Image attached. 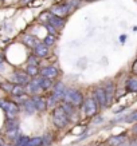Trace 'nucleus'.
<instances>
[{
    "label": "nucleus",
    "instance_id": "obj_23",
    "mask_svg": "<svg viewBox=\"0 0 137 146\" xmlns=\"http://www.w3.org/2000/svg\"><path fill=\"white\" fill-rule=\"evenodd\" d=\"M28 141H30V137L20 134V135L16 138V141H15V146H27L28 145Z\"/></svg>",
    "mask_w": 137,
    "mask_h": 146
},
{
    "label": "nucleus",
    "instance_id": "obj_19",
    "mask_svg": "<svg viewBox=\"0 0 137 146\" xmlns=\"http://www.w3.org/2000/svg\"><path fill=\"white\" fill-rule=\"evenodd\" d=\"M26 72L28 74V76H32V78H35V76L39 75L40 70H39V67H38V64H28V66H27Z\"/></svg>",
    "mask_w": 137,
    "mask_h": 146
},
{
    "label": "nucleus",
    "instance_id": "obj_22",
    "mask_svg": "<svg viewBox=\"0 0 137 146\" xmlns=\"http://www.w3.org/2000/svg\"><path fill=\"white\" fill-rule=\"evenodd\" d=\"M11 95L13 97H20V95H24V87L22 84H13L12 86V90H11Z\"/></svg>",
    "mask_w": 137,
    "mask_h": 146
},
{
    "label": "nucleus",
    "instance_id": "obj_33",
    "mask_svg": "<svg viewBox=\"0 0 137 146\" xmlns=\"http://www.w3.org/2000/svg\"><path fill=\"white\" fill-rule=\"evenodd\" d=\"M120 39H121V43H124V40L126 39V36H125V35H122V36H121V38H120Z\"/></svg>",
    "mask_w": 137,
    "mask_h": 146
},
{
    "label": "nucleus",
    "instance_id": "obj_15",
    "mask_svg": "<svg viewBox=\"0 0 137 146\" xmlns=\"http://www.w3.org/2000/svg\"><path fill=\"white\" fill-rule=\"evenodd\" d=\"M49 24H51L53 27H55V28H62L63 24H65V20H63V18H61V16H57V15H50L49 18Z\"/></svg>",
    "mask_w": 137,
    "mask_h": 146
},
{
    "label": "nucleus",
    "instance_id": "obj_9",
    "mask_svg": "<svg viewBox=\"0 0 137 146\" xmlns=\"http://www.w3.org/2000/svg\"><path fill=\"white\" fill-rule=\"evenodd\" d=\"M39 80H40V78H36V76L32 80H30V82L27 83V93L32 94V95H36L38 93H40L42 90H40Z\"/></svg>",
    "mask_w": 137,
    "mask_h": 146
},
{
    "label": "nucleus",
    "instance_id": "obj_16",
    "mask_svg": "<svg viewBox=\"0 0 137 146\" xmlns=\"http://www.w3.org/2000/svg\"><path fill=\"white\" fill-rule=\"evenodd\" d=\"M23 110L26 111L27 114H32V113H35L36 109H35V105H34V102H32L31 98H28L26 101L23 102Z\"/></svg>",
    "mask_w": 137,
    "mask_h": 146
},
{
    "label": "nucleus",
    "instance_id": "obj_25",
    "mask_svg": "<svg viewBox=\"0 0 137 146\" xmlns=\"http://www.w3.org/2000/svg\"><path fill=\"white\" fill-rule=\"evenodd\" d=\"M20 135V133H19V129H13V130H9V131H7V138L8 139H11V141H16V138Z\"/></svg>",
    "mask_w": 137,
    "mask_h": 146
},
{
    "label": "nucleus",
    "instance_id": "obj_21",
    "mask_svg": "<svg viewBox=\"0 0 137 146\" xmlns=\"http://www.w3.org/2000/svg\"><path fill=\"white\" fill-rule=\"evenodd\" d=\"M5 129H7V131L13 130V129H19V121L16 118H8L5 122Z\"/></svg>",
    "mask_w": 137,
    "mask_h": 146
},
{
    "label": "nucleus",
    "instance_id": "obj_4",
    "mask_svg": "<svg viewBox=\"0 0 137 146\" xmlns=\"http://www.w3.org/2000/svg\"><path fill=\"white\" fill-rule=\"evenodd\" d=\"M82 110H84V115H85V117L90 118V117H94V115L98 113L100 106H98L97 101H96L93 97H92V98H86V99L84 101V105H82Z\"/></svg>",
    "mask_w": 137,
    "mask_h": 146
},
{
    "label": "nucleus",
    "instance_id": "obj_8",
    "mask_svg": "<svg viewBox=\"0 0 137 146\" xmlns=\"http://www.w3.org/2000/svg\"><path fill=\"white\" fill-rule=\"evenodd\" d=\"M40 75L43 76V78H49V79L53 80L54 78H57V76L59 75V71H58L57 67L47 66V67H43V68L40 70Z\"/></svg>",
    "mask_w": 137,
    "mask_h": 146
},
{
    "label": "nucleus",
    "instance_id": "obj_28",
    "mask_svg": "<svg viewBox=\"0 0 137 146\" xmlns=\"http://www.w3.org/2000/svg\"><path fill=\"white\" fill-rule=\"evenodd\" d=\"M57 99H55V98L53 97V95H51V97L49 98V99H47V101H46V103H47V107H54L55 106V105H57Z\"/></svg>",
    "mask_w": 137,
    "mask_h": 146
},
{
    "label": "nucleus",
    "instance_id": "obj_36",
    "mask_svg": "<svg viewBox=\"0 0 137 146\" xmlns=\"http://www.w3.org/2000/svg\"><path fill=\"white\" fill-rule=\"evenodd\" d=\"M3 145H4V142H3V139L0 138V146H3Z\"/></svg>",
    "mask_w": 137,
    "mask_h": 146
},
{
    "label": "nucleus",
    "instance_id": "obj_14",
    "mask_svg": "<svg viewBox=\"0 0 137 146\" xmlns=\"http://www.w3.org/2000/svg\"><path fill=\"white\" fill-rule=\"evenodd\" d=\"M105 89V93H106V99H108V105H110L113 99H114V94H116V87H114V83L113 82H109L106 83V87Z\"/></svg>",
    "mask_w": 137,
    "mask_h": 146
},
{
    "label": "nucleus",
    "instance_id": "obj_32",
    "mask_svg": "<svg viewBox=\"0 0 137 146\" xmlns=\"http://www.w3.org/2000/svg\"><path fill=\"white\" fill-rule=\"evenodd\" d=\"M129 146H137V138H132L129 142Z\"/></svg>",
    "mask_w": 137,
    "mask_h": 146
},
{
    "label": "nucleus",
    "instance_id": "obj_35",
    "mask_svg": "<svg viewBox=\"0 0 137 146\" xmlns=\"http://www.w3.org/2000/svg\"><path fill=\"white\" fill-rule=\"evenodd\" d=\"M133 131H134V133H136V134H137V123H136V125H134V127H133Z\"/></svg>",
    "mask_w": 137,
    "mask_h": 146
},
{
    "label": "nucleus",
    "instance_id": "obj_13",
    "mask_svg": "<svg viewBox=\"0 0 137 146\" xmlns=\"http://www.w3.org/2000/svg\"><path fill=\"white\" fill-rule=\"evenodd\" d=\"M32 102L35 105L36 111H44L47 109V103H46V99L43 97H39V95H32Z\"/></svg>",
    "mask_w": 137,
    "mask_h": 146
},
{
    "label": "nucleus",
    "instance_id": "obj_27",
    "mask_svg": "<svg viewBox=\"0 0 137 146\" xmlns=\"http://www.w3.org/2000/svg\"><path fill=\"white\" fill-rule=\"evenodd\" d=\"M54 42H55V36H54V35H50V34H49V35L44 38V42H43V43L47 46V47H49V46H53L54 44Z\"/></svg>",
    "mask_w": 137,
    "mask_h": 146
},
{
    "label": "nucleus",
    "instance_id": "obj_11",
    "mask_svg": "<svg viewBox=\"0 0 137 146\" xmlns=\"http://www.w3.org/2000/svg\"><path fill=\"white\" fill-rule=\"evenodd\" d=\"M65 91H66V89H65V84L61 83V82H58L57 84H54V89H53V95L57 101H62L63 99V95H65Z\"/></svg>",
    "mask_w": 137,
    "mask_h": 146
},
{
    "label": "nucleus",
    "instance_id": "obj_29",
    "mask_svg": "<svg viewBox=\"0 0 137 146\" xmlns=\"http://www.w3.org/2000/svg\"><path fill=\"white\" fill-rule=\"evenodd\" d=\"M46 28L49 30L50 35H57V28H55V27H53L51 24H46Z\"/></svg>",
    "mask_w": 137,
    "mask_h": 146
},
{
    "label": "nucleus",
    "instance_id": "obj_6",
    "mask_svg": "<svg viewBox=\"0 0 137 146\" xmlns=\"http://www.w3.org/2000/svg\"><path fill=\"white\" fill-rule=\"evenodd\" d=\"M12 82L16 84H22V86H24V84H27L28 82H30V76H28V74L27 72H23V71H15L12 75Z\"/></svg>",
    "mask_w": 137,
    "mask_h": 146
},
{
    "label": "nucleus",
    "instance_id": "obj_37",
    "mask_svg": "<svg viewBox=\"0 0 137 146\" xmlns=\"http://www.w3.org/2000/svg\"><path fill=\"white\" fill-rule=\"evenodd\" d=\"M28 1H31V0H22V3H28Z\"/></svg>",
    "mask_w": 137,
    "mask_h": 146
},
{
    "label": "nucleus",
    "instance_id": "obj_24",
    "mask_svg": "<svg viewBox=\"0 0 137 146\" xmlns=\"http://www.w3.org/2000/svg\"><path fill=\"white\" fill-rule=\"evenodd\" d=\"M27 146H43V137H32Z\"/></svg>",
    "mask_w": 137,
    "mask_h": 146
},
{
    "label": "nucleus",
    "instance_id": "obj_17",
    "mask_svg": "<svg viewBox=\"0 0 137 146\" xmlns=\"http://www.w3.org/2000/svg\"><path fill=\"white\" fill-rule=\"evenodd\" d=\"M125 89L129 93H137V79H134V78L128 79L125 83Z\"/></svg>",
    "mask_w": 137,
    "mask_h": 146
},
{
    "label": "nucleus",
    "instance_id": "obj_10",
    "mask_svg": "<svg viewBox=\"0 0 137 146\" xmlns=\"http://www.w3.org/2000/svg\"><path fill=\"white\" fill-rule=\"evenodd\" d=\"M125 141H126V134L122 133V134H118V135H112V137H109L108 141H106V145L120 146L121 143H125Z\"/></svg>",
    "mask_w": 137,
    "mask_h": 146
},
{
    "label": "nucleus",
    "instance_id": "obj_12",
    "mask_svg": "<svg viewBox=\"0 0 137 146\" xmlns=\"http://www.w3.org/2000/svg\"><path fill=\"white\" fill-rule=\"evenodd\" d=\"M34 55L36 58H46L49 55V47L44 44V43H38L34 47Z\"/></svg>",
    "mask_w": 137,
    "mask_h": 146
},
{
    "label": "nucleus",
    "instance_id": "obj_38",
    "mask_svg": "<svg viewBox=\"0 0 137 146\" xmlns=\"http://www.w3.org/2000/svg\"><path fill=\"white\" fill-rule=\"evenodd\" d=\"M3 146H9V145H3Z\"/></svg>",
    "mask_w": 137,
    "mask_h": 146
},
{
    "label": "nucleus",
    "instance_id": "obj_1",
    "mask_svg": "<svg viewBox=\"0 0 137 146\" xmlns=\"http://www.w3.org/2000/svg\"><path fill=\"white\" fill-rule=\"evenodd\" d=\"M62 101L65 102V103H70V105H73L74 107H82L85 99H84V95H82V93H81L80 90L66 89Z\"/></svg>",
    "mask_w": 137,
    "mask_h": 146
},
{
    "label": "nucleus",
    "instance_id": "obj_2",
    "mask_svg": "<svg viewBox=\"0 0 137 146\" xmlns=\"http://www.w3.org/2000/svg\"><path fill=\"white\" fill-rule=\"evenodd\" d=\"M53 122L58 129H65L70 122V115L62 106H58L53 110Z\"/></svg>",
    "mask_w": 137,
    "mask_h": 146
},
{
    "label": "nucleus",
    "instance_id": "obj_3",
    "mask_svg": "<svg viewBox=\"0 0 137 146\" xmlns=\"http://www.w3.org/2000/svg\"><path fill=\"white\" fill-rule=\"evenodd\" d=\"M0 107L4 110L7 118H16L19 115V106L15 103V102L7 101V99H0Z\"/></svg>",
    "mask_w": 137,
    "mask_h": 146
},
{
    "label": "nucleus",
    "instance_id": "obj_5",
    "mask_svg": "<svg viewBox=\"0 0 137 146\" xmlns=\"http://www.w3.org/2000/svg\"><path fill=\"white\" fill-rule=\"evenodd\" d=\"M94 99L97 101L98 106L101 107V109H105L108 106V99H106V93H105V89L104 87H96L94 89Z\"/></svg>",
    "mask_w": 137,
    "mask_h": 146
},
{
    "label": "nucleus",
    "instance_id": "obj_18",
    "mask_svg": "<svg viewBox=\"0 0 137 146\" xmlns=\"http://www.w3.org/2000/svg\"><path fill=\"white\" fill-rule=\"evenodd\" d=\"M39 84H40V90H42V91H46V90H49V89L53 87V80L49 79V78H43V76H40Z\"/></svg>",
    "mask_w": 137,
    "mask_h": 146
},
{
    "label": "nucleus",
    "instance_id": "obj_34",
    "mask_svg": "<svg viewBox=\"0 0 137 146\" xmlns=\"http://www.w3.org/2000/svg\"><path fill=\"white\" fill-rule=\"evenodd\" d=\"M3 66V56H1V55H0V67Z\"/></svg>",
    "mask_w": 137,
    "mask_h": 146
},
{
    "label": "nucleus",
    "instance_id": "obj_26",
    "mask_svg": "<svg viewBox=\"0 0 137 146\" xmlns=\"http://www.w3.org/2000/svg\"><path fill=\"white\" fill-rule=\"evenodd\" d=\"M124 121H125V122H128V123H133V122H136V123H137V110H134L133 113H130L129 115H125Z\"/></svg>",
    "mask_w": 137,
    "mask_h": 146
},
{
    "label": "nucleus",
    "instance_id": "obj_31",
    "mask_svg": "<svg viewBox=\"0 0 137 146\" xmlns=\"http://www.w3.org/2000/svg\"><path fill=\"white\" fill-rule=\"evenodd\" d=\"M132 72L134 75H137V59L134 60V63L132 64Z\"/></svg>",
    "mask_w": 137,
    "mask_h": 146
},
{
    "label": "nucleus",
    "instance_id": "obj_7",
    "mask_svg": "<svg viewBox=\"0 0 137 146\" xmlns=\"http://www.w3.org/2000/svg\"><path fill=\"white\" fill-rule=\"evenodd\" d=\"M70 11L71 9H70V7H69V4H65V3H62V4H55L53 8H51V13H53V15H57V16H61V18L66 16Z\"/></svg>",
    "mask_w": 137,
    "mask_h": 146
},
{
    "label": "nucleus",
    "instance_id": "obj_30",
    "mask_svg": "<svg viewBox=\"0 0 137 146\" xmlns=\"http://www.w3.org/2000/svg\"><path fill=\"white\" fill-rule=\"evenodd\" d=\"M28 64H38V60H36V56H30L28 58Z\"/></svg>",
    "mask_w": 137,
    "mask_h": 146
},
{
    "label": "nucleus",
    "instance_id": "obj_20",
    "mask_svg": "<svg viewBox=\"0 0 137 146\" xmlns=\"http://www.w3.org/2000/svg\"><path fill=\"white\" fill-rule=\"evenodd\" d=\"M22 40H23V43H24L26 46H28V47H35V46L38 44L36 39L34 38V36H31V35H23Z\"/></svg>",
    "mask_w": 137,
    "mask_h": 146
}]
</instances>
